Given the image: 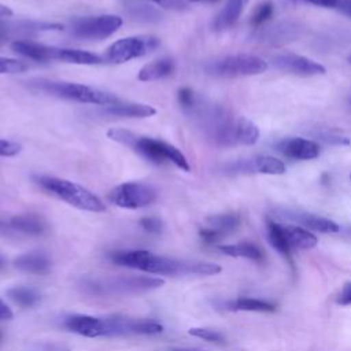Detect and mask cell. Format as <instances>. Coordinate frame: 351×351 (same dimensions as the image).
I'll list each match as a JSON object with an SVG mask.
<instances>
[{
    "mask_svg": "<svg viewBox=\"0 0 351 351\" xmlns=\"http://www.w3.org/2000/svg\"><path fill=\"white\" fill-rule=\"evenodd\" d=\"M112 263L129 269H137L151 274L180 276V274H218L222 269L217 263L197 261H178L155 255L145 250L117 251L110 255Z\"/></svg>",
    "mask_w": 351,
    "mask_h": 351,
    "instance_id": "6da1fadb",
    "label": "cell"
},
{
    "mask_svg": "<svg viewBox=\"0 0 351 351\" xmlns=\"http://www.w3.org/2000/svg\"><path fill=\"white\" fill-rule=\"evenodd\" d=\"M107 137L115 143H119L148 162L162 165V163H173L176 167L189 171L191 166L185 155L177 149L174 145L148 136H141L134 132L122 129V128H111L107 130Z\"/></svg>",
    "mask_w": 351,
    "mask_h": 351,
    "instance_id": "7a4b0ae2",
    "label": "cell"
},
{
    "mask_svg": "<svg viewBox=\"0 0 351 351\" xmlns=\"http://www.w3.org/2000/svg\"><path fill=\"white\" fill-rule=\"evenodd\" d=\"M27 86L33 90H41L55 97L85 103V104H96L100 107L121 101V99L111 92H106V90H101L89 85H84V84H77V82L37 78V80L29 81Z\"/></svg>",
    "mask_w": 351,
    "mask_h": 351,
    "instance_id": "3957f363",
    "label": "cell"
},
{
    "mask_svg": "<svg viewBox=\"0 0 351 351\" xmlns=\"http://www.w3.org/2000/svg\"><path fill=\"white\" fill-rule=\"evenodd\" d=\"M36 182L52 196L78 210L90 213H103L106 210V206L99 196L74 181L52 176H37Z\"/></svg>",
    "mask_w": 351,
    "mask_h": 351,
    "instance_id": "277c9868",
    "label": "cell"
},
{
    "mask_svg": "<svg viewBox=\"0 0 351 351\" xmlns=\"http://www.w3.org/2000/svg\"><path fill=\"white\" fill-rule=\"evenodd\" d=\"M269 69L267 60L250 53H236L210 60L204 64L207 74L214 77H248L265 73Z\"/></svg>",
    "mask_w": 351,
    "mask_h": 351,
    "instance_id": "5b68a950",
    "label": "cell"
},
{
    "mask_svg": "<svg viewBox=\"0 0 351 351\" xmlns=\"http://www.w3.org/2000/svg\"><path fill=\"white\" fill-rule=\"evenodd\" d=\"M122 26V18L114 14L86 15L71 19L70 33L80 40H103Z\"/></svg>",
    "mask_w": 351,
    "mask_h": 351,
    "instance_id": "8992f818",
    "label": "cell"
},
{
    "mask_svg": "<svg viewBox=\"0 0 351 351\" xmlns=\"http://www.w3.org/2000/svg\"><path fill=\"white\" fill-rule=\"evenodd\" d=\"M156 189L151 184L140 181L119 184L115 188H112L107 195L110 203H112L117 207L129 210L148 207L156 200Z\"/></svg>",
    "mask_w": 351,
    "mask_h": 351,
    "instance_id": "52a82bcc",
    "label": "cell"
},
{
    "mask_svg": "<svg viewBox=\"0 0 351 351\" xmlns=\"http://www.w3.org/2000/svg\"><path fill=\"white\" fill-rule=\"evenodd\" d=\"M160 44L159 38L155 36H130L121 40L114 41L111 45L107 47L104 52V59L121 64L126 63L132 59L141 58L148 55Z\"/></svg>",
    "mask_w": 351,
    "mask_h": 351,
    "instance_id": "ba28073f",
    "label": "cell"
},
{
    "mask_svg": "<svg viewBox=\"0 0 351 351\" xmlns=\"http://www.w3.org/2000/svg\"><path fill=\"white\" fill-rule=\"evenodd\" d=\"M165 281L158 277L149 276H130L106 280L103 282L90 281L86 284L92 293H140L162 287Z\"/></svg>",
    "mask_w": 351,
    "mask_h": 351,
    "instance_id": "9c48e42d",
    "label": "cell"
},
{
    "mask_svg": "<svg viewBox=\"0 0 351 351\" xmlns=\"http://www.w3.org/2000/svg\"><path fill=\"white\" fill-rule=\"evenodd\" d=\"M223 170L230 174H270V176H280L284 174L287 167L285 163L274 156L270 155H259L252 156L250 159H241L223 166Z\"/></svg>",
    "mask_w": 351,
    "mask_h": 351,
    "instance_id": "30bf717a",
    "label": "cell"
},
{
    "mask_svg": "<svg viewBox=\"0 0 351 351\" xmlns=\"http://www.w3.org/2000/svg\"><path fill=\"white\" fill-rule=\"evenodd\" d=\"M163 330V326L154 319H137L125 317L104 318V336L121 335H156Z\"/></svg>",
    "mask_w": 351,
    "mask_h": 351,
    "instance_id": "8fae6325",
    "label": "cell"
},
{
    "mask_svg": "<svg viewBox=\"0 0 351 351\" xmlns=\"http://www.w3.org/2000/svg\"><path fill=\"white\" fill-rule=\"evenodd\" d=\"M271 63L276 69L293 74V75H300V77H313V75H319L325 74L326 69L315 62L314 59H310L303 55L298 53H278L271 58Z\"/></svg>",
    "mask_w": 351,
    "mask_h": 351,
    "instance_id": "7c38bea8",
    "label": "cell"
},
{
    "mask_svg": "<svg viewBox=\"0 0 351 351\" xmlns=\"http://www.w3.org/2000/svg\"><path fill=\"white\" fill-rule=\"evenodd\" d=\"M276 149L285 158L296 160H311L319 155L318 143L303 137L282 138L276 144Z\"/></svg>",
    "mask_w": 351,
    "mask_h": 351,
    "instance_id": "4fadbf2b",
    "label": "cell"
},
{
    "mask_svg": "<svg viewBox=\"0 0 351 351\" xmlns=\"http://www.w3.org/2000/svg\"><path fill=\"white\" fill-rule=\"evenodd\" d=\"M62 26L56 23L47 22H33V21H0V43L7 41L10 38L26 37L32 36L37 32H48V30H60Z\"/></svg>",
    "mask_w": 351,
    "mask_h": 351,
    "instance_id": "5bb4252c",
    "label": "cell"
},
{
    "mask_svg": "<svg viewBox=\"0 0 351 351\" xmlns=\"http://www.w3.org/2000/svg\"><path fill=\"white\" fill-rule=\"evenodd\" d=\"M97 114L104 118H148L156 114V110L144 103H128L118 101L110 106L100 107Z\"/></svg>",
    "mask_w": 351,
    "mask_h": 351,
    "instance_id": "9a60e30c",
    "label": "cell"
},
{
    "mask_svg": "<svg viewBox=\"0 0 351 351\" xmlns=\"http://www.w3.org/2000/svg\"><path fill=\"white\" fill-rule=\"evenodd\" d=\"M64 326L70 332L85 337L104 336V318L86 314H73L64 319Z\"/></svg>",
    "mask_w": 351,
    "mask_h": 351,
    "instance_id": "2e32d148",
    "label": "cell"
},
{
    "mask_svg": "<svg viewBox=\"0 0 351 351\" xmlns=\"http://www.w3.org/2000/svg\"><path fill=\"white\" fill-rule=\"evenodd\" d=\"M280 217L295 221L296 223H299L300 226H303L308 230H315V232H321V233H336L340 229L335 221L319 217V215H314L310 213L285 210V211L280 213Z\"/></svg>",
    "mask_w": 351,
    "mask_h": 351,
    "instance_id": "e0dca14e",
    "label": "cell"
},
{
    "mask_svg": "<svg viewBox=\"0 0 351 351\" xmlns=\"http://www.w3.org/2000/svg\"><path fill=\"white\" fill-rule=\"evenodd\" d=\"M248 0H226L225 5L213 19V29L215 32H223L230 29L241 16Z\"/></svg>",
    "mask_w": 351,
    "mask_h": 351,
    "instance_id": "ac0fdd59",
    "label": "cell"
},
{
    "mask_svg": "<svg viewBox=\"0 0 351 351\" xmlns=\"http://www.w3.org/2000/svg\"><path fill=\"white\" fill-rule=\"evenodd\" d=\"M52 60L71 63V64L95 66V64H101L104 62V58L99 56L97 53L77 49V48H56V47H53Z\"/></svg>",
    "mask_w": 351,
    "mask_h": 351,
    "instance_id": "d6986e66",
    "label": "cell"
},
{
    "mask_svg": "<svg viewBox=\"0 0 351 351\" xmlns=\"http://www.w3.org/2000/svg\"><path fill=\"white\" fill-rule=\"evenodd\" d=\"M282 232L291 250H311L318 243L313 232L299 225H282Z\"/></svg>",
    "mask_w": 351,
    "mask_h": 351,
    "instance_id": "ffe728a7",
    "label": "cell"
},
{
    "mask_svg": "<svg viewBox=\"0 0 351 351\" xmlns=\"http://www.w3.org/2000/svg\"><path fill=\"white\" fill-rule=\"evenodd\" d=\"M176 63L171 58H160L143 66L137 74V78L143 82L162 80L174 73Z\"/></svg>",
    "mask_w": 351,
    "mask_h": 351,
    "instance_id": "44dd1931",
    "label": "cell"
},
{
    "mask_svg": "<svg viewBox=\"0 0 351 351\" xmlns=\"http://www.w3.org/2000/svg\"><path fill=\"white\" fill-rule=\"evenodd\" d=\"M15 266L26 273L32 274H44L51 267V261L44 252L32 251L19 255L15 259Z\"/></svg>",
    "mask_w": 351,
    "mask_h": 351,
    "instance_id": "7402d4cb",
    "label": "cell"
},
{
    "mask_svg": "<svg viewBox=\"0 0 351 351\" xmlns=\"http://www.w3.org/2000/svg\"><path fill=\"white\" fill-rule=\"evenodd\" d=\"M8 225L14 230H18L25 234H32V236L43 234L47 229L44 219L36 214H22V215L12 217Z\"/></svg>",
    "mask_w": 351,
    "mask_h": 351,
    "instance_id": "603a6c76",
    "label": "cell"
},
{
    "mask_svg": "<svg viewBox=\"0 0 351 351\" xmlns=\"http://www.w3.org/2000/svg\"><path fill=\"white\" fill-rule=\"evenodd\" d=\"M221 252L229 256L234 258H247L255 262H262L265 259V255L262 250L254 244V243H237V244H226V245H219L218 247Z\"/></svg>",
    "mask_w": 351,
    "mask_h": 351,
    "instance_id": "cb8c5ba5",
    "label": "cell"
},
{
    "mask_svg": "<svg viewBox=\"0 0 351 351\" xmlns=\"http://www.w3.org/2000/svg\"><path fill=\"white\" fill-rule=\"evenodd\" d=\"M266 226H267V237H269V241H270L271 247L274 250H277V252H280L284 258L291 259L292 250L288 245V241H287L285 234L282 232V225L273 221V219H267Z\"/></svg>",
    "mask_w": 351,
    "mask_h": 351,
    "instance_id": "d4e9b609",
    "label": "cell"
},
{
    "mask_svg": "<svg viewBox=\"0 0 351 351\" xmlns=\"http://www.w3.org/2000/svg\"><path fill=\"white\" fill-rule=\"evenodd\" d=\"M207 228H211L217 230L222 237L228 233L233 232L240 225V217L234 213H225V214H217L207 218Z\"/></svg>",
    "mask_w": 351,
    "mask_h": 351,
    "instance_id": "484cf974",
    "label": "cell"
},
{
    "mask_svg": "<svg viewBox=\"0 0 351 351\" xmlns=\"http://www.w3.org/2000/svg\"><path fill=\"white\" fill-rule=\"evenodd\" d=\"M259 138V129L258 126L244 118L239 117L237 119V130H236V145H252Z\"/></svg>",
    "mask_w": 351,
    "mask_h": 351,
    "instance_id": "4316f807",
    "label": "cell"
},
{
    "mask_svg": "<svg viewBox=\"0 0 351 351\" xmlns=\"http://www.w3.org/2000/svg\"><path fill=\"white\" fill-rule=\"evenodd\" d=\"M228 308L230 310H241V311H261V313H271L276 310L273 303L266 300L254 299V298H239L233 302L228 303Z\"/></svg>",
    "mask_w": 351,
    "mask_h": 351,
    "instance_id": "83f0119b",
    "label": "cell"
},
{
    "mask_svg": "<svg viewBox=\"0 0 351 351\" xmlns=\"http://www.w3.org/2000/svg\"><path fill=\"white\" fill-rule=\"evenodd\" d=\"M7 296L21 307H33L38 302V295L27 287H12L7 291Z\"/></svg>",
    "mask_w": 351,
    "mask_h": 351,
    "instance_id": "f1b7e54d",
    "label": "cell"
},
{
    "mask_svg": "<svg viewBox=\"0 0 351 351\" xmlns=\"http://www.w3.org/2000/svg\"><path fill=\"white\" fill-rule=\"evenodd\" d=\"M265 41L270 43H287L289 40H293L295 37V26H291L288 23H281L269 27L263 34H262Z\"/></svg>",
    "mask_w": 351,
    "mask_h": 351,
    "instance_id": "f546056e",
    "label": "cell"
},
{
    "mask_svg": "<svg viewBox=\"0 0 351 351\" xmlns=\"http://www.w3.org/2000/svg\"><path fill=\"white\" fill-rule=\"evenodd\" d=\"M273 11H274V7H273V3L266 0V1H262L259 3L254 12H252V16H251V25L254 27H259L262 26L265 22H267L270 19V16L273 15Z\"/></svg>",
    "mask_w": 351,
    "mask_h": 351,
    "instance_id": "4dcf8cb0",
    "label": "cell"
},
{
    "mask_svg": "<svg viewBox=\"0 0 351 351\" xmlns=\"http://www.w3.org/2000/svg\"><path fill=\"white\" fill-rule=\"evenodd\" d=\"M27 69V64L19 59L0 56V74H15L22 73Z\"/></svg>",
    "mask_w": 351,
    "mask_h": 351,
    "instance_id": "1f68e13d",
    "label": "cell"
},
{
    "mask_svg": "<svg viewBox=\"0 0 351 351\" xmlns=\"http://www.w3.org/2000/svg\"><path fill=\"white\" fill-rule=\"evenodd\" d=\"M188 333L191 336H195V337L203 339L206 341H211V343H222L223 341V336L219 332L210 329V328H191L188 330Z\"/></svg>",
    "mask_w": 351,
    "mask_h": 351,
    "instance_id": "d6a6232c",
    "label": "cell"
},
{
    "mask_svg": "<svg viewBox=\"0 0 351 351\" xmlns=\"http://www.w3.org/2000/svg\"><path fill=\"white\" fill-rule=\"evenodd\" d=\"M177 97H178L180 106L182 107V110H184L185 112L189 111V110L195 106V103H196V100H197L196 93H195L191 88H181V89L178 90V93H177Z\"/></svg>",
    "mask_w": 351,
    "mask_h": 351,
    "instance_id": "836d02e7",
    "label": "cell"
},
{
    "mask_svg": "<svg viewBox=\"0 0 351 351\" xmlns=\"http://www.w3.org/2000/svg\"><path fill=\"white\" fill-rule=\"evenodd\" d=\"M132 7H133L132 15L137 16L138 19H143V21H158L159 19V14L152 7H148L144 4H132Z\"/></svg>",
    "mask_w": 351,
    "mask_h": 351,
    "instance_id": "e575fe53",
    "label": "cell"
},
{
    "mask_svg": "<svg viewBox=\"0 0 351 351\" xmlns=\"http://www.w3.org/2000/svg\"><path fill=\"white\" fill-rule=\"evenodd\" d=\"M140 226L148 233H159L163 228V223L156 217H144L140 219Z\"/></svg>",
    "mask_w": 351,
    "mask_h": 351,
    "instance_id": "d590c367",
    "label": "cell"
},
{
    "mask_svg": "<svg viewBox=\"0 0 351 351\" xmlns=\"http://www.w3.org/2000/svg\"><path fill=\"white\" fill-rule=\"evenodd\" d=\"M21 152V145L18 143L0 138V156H14Z\"/></svg>",
    "mask_w": 351,
    "mask_h": 351,
    "instance_id": "8d00e7d4",
    "label": "cell"
},
{
    "mask_svg": "<svg viewBox=\"0 0 351 351\" xmlns=\"http://www.w3.org/2000/svg\"><path fill=\"white\" fill-rule=\"evenodd\" d=\"M199 234H200V237H202L206 243H215V241H218V240L222 239V236H221L217 230H214V229H211V228H203V229H200Z\"/></svg>",
    "mask_w": 351,
    "mask_h": 351,
    "instance_id": "74e56055",
    "label": "cell"
},
{
    "mask_svg": "<svg viewBox=\"0 0 351 351\" xmlns=\"http://www.w3.org/2000/svg\"><path fill=\"white\" fill-rule=\"evenodd\" d=\"M336 302L339 304H343V306H347V304H351V281L344 284V287L341 288L340 293L337 295V299Z\"/></svg>",
    "mask_w": 351,
    "mask_h": 351,
    "instance_id": "f35d334b",
    "label": "cell"
},
{
    "mask_svg": "<svg viewBox=\"0 0 351 351\" xmlns=\"http://www.w3.org/2000/svg\"><path fill=\"white\" fill-rule=\"evenodd\" d=\"M299 1L308 3L317 7H324V8H335L337 7V3H339V0H299Z\"/></svg>",
    "mask_w": 351,
    "mask_h": 351,
    "instance_id": "ab89813d",
    "label": "cell"
},
{
    "mask_svg": "<svg viewBox=\"0 0 351 351\" xmlns=\"http://www.w3.org/2000/svg\"><path fill=\"white\" fill-rule=\"evenodd\" d=\"M341 14L351 16V0H339L336 7Z\"/></svg>",
    "mask_w": 351,
    "mask_h": 351,
    "instance_id": "60d3db41",
    "label": "cell"
},
{
    "mask_svg": "<svg viewBox=\"0 0 351 351\" xmlns=\"http://www.w3.org/2000/svg\"><path fill=\"white\" fill-rule=\"evenodd\" d=\"M12 318V311L11 308L0 299V321L3 319H11Z\"/></svg>",
    "mask_w": 351,
    "mask_h": 351,
    "instance_id": "b9f144b4",
    "label": "cell"
},
{
    "mask_svg": "<svg viewBox=\"0 0 351 351\" xmlns=\"http://www.w3.org/2000/svg\"><path fill=\"white\" fill-rule=\"evenodd\" d=\"M11 15H12V11L7 5L0 4V16H11Z\"/></svg>",
    "mask_w": 351,
    "mask_h": 351,
    "instance_id": "7bdbcfd3",
    "label": "cell"
},
{
    "mask_svg": "<svg viewBox=\"0 0 351 351\" xmlns=\"http://www.w3.org/2000/svg\"><path fill=\"white\" fill-rule=\"evenodd\" d=\"M148 1H151V3H154V4H156V5H159V7H167L173 0H148Z\"/></svg>",
    "mask_w": 351,
    "mask_h": 351,
    "instance_id": "ee69618b",
    "label": "cell"
},
{
    "mask_svg": "<svg viewBox=\"0 0 351 351\" xmlns=\"http://www.w3.org/2000/svg\"><path fill=\"white\" fill-rule=\"evenodd\" d=\"M188 3H214V1H218V0H185Z\"/></svg>",
    "mask_w": 351,
    "mask_h": 351,
    "instance_id": "f6af8a7d",
    "label": "cell"
},
{
    "mask_svg": "<svg viewBox=\"0 0 351 351\" xmlns=\"http://www.w3.org/2000/svg\"><path fill=\"white\" fill-rule=\"evenodd\" d=\"M169 351H202V350H197V348H173V350H169Z\"/></svg>",
    "mask_w": 351,
    "mask_h": 351,
    "instance_id": "bcb514c9",
    "label": "cell"
},
{
    "mask_svg": "<svg viewBox=\"0 0 351 351\" xmlns=\"http://www.w3.org/2000/svg\"><path fill=\"white\" fill-rule=\"evenodd\" d=\"M7 228H10V225L5 223V222H3V221H0V230H4V229H7Z\"/></svg>",
    "mask_w": 351,
    "mask_h": 351,
    "instance_id": "7dc6e473",
    "label": "cell"
},
{
    "mask_svg": "<svg viewBox=\"0 0 351 351\" xmlns=\"http://www.w3.org/2000/svg\"><path fill=\"white\" fill-rule=\"evenodd\" d=\"M1 337H3V335H1V332H0V343H1Z\"/></svg>",
    "mask_w": 351,
    "mask_h": 351,
    "instance_id": "c3c4849f",
    "label": "cell"
},
{
    "mask_svg": "<svg viewBox=\"0 0 351 351\" xmlns=\"http://www.w3.org/2000/svg\"><path fill=\"white\" fill-rule=\"evenodd\" d=\"M350 62H351V56H350Z\"/></svg>",
    "mask_w": 351,
    "mask_h": 351,
    "instance_id": "681fc988",
    "label": "cell"
},
{
    "mask_svg": "<svg viewBox=\"0 0 351 351\" xmlns=\"http://www.w3.org/2000/svg\"><path fill=\"white\" fill-rule=\"evenodd\" d=\"M350 177H351V174H350Z\"/></svg>",
    "mask_w": 351,
    "mask_h": 351,
    "instance_id": "f907efd6",
    "label": "cell"
}]
</instances>
